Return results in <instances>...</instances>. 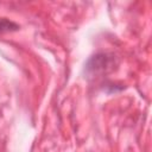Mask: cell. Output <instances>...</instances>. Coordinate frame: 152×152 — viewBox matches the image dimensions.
<instances>
[{
  "label": "cell",
  "instance_id": "6da1fadb",
  "mask_svg": "<svg viewBox=\"0 0 152 152\" xmlns=\"http://www.w3.org/2000/svg\"><path fill=\"white\" fill-rule=\"evenodd\" d=\"M110 65H112V62L106 55H97L89 61L88 69H91L93 71L97 72V71H104Z\"/></svg>",
  "mask_w": 152,
  "mask_h": 152
},
{
  "label": "cell",
  "instance_id": "7a4b0ae2",
  "mask_svg": "<svg viewBox=\"0 0 152 152\" xmlns=\"http://www.w3.org/2000/svg\"><path fill=\"white\" fill-rule=\"evenodd\" d=\"M19 25L7 18H0V34L7 33V32H13L19 30Z\"/></svg>",
  "mask_w": 152,
  "mask_h": 152
}]
</instances>
